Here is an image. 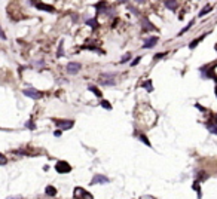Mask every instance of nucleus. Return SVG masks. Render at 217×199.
<instances>
[{"label": "nucleus", "mask_w": 217, "mask_h": 199, "mask_svg": "<svg viewBox=\"0 0 217 199\" xmlns=\"http://www.w3.org/2000/svg\"><path fill=\"white\" fill-rule=\"evenodd\" d=\"M101 106H103L104 109H107V110H112V104H109V101L107 100H101V103H100Z\"/></svg>", "instance_id": "aec40b11"}, {"label": "nucleus", "mask_w": 217, "mask_h": 199, "mask_svg": "<svg viewBox=\"0 0 217 199\" xmlns=\"http://www.w3.org/2000/svg\"><path fill=\"white\" fill-rule=\"evenodd\" d=\"M165 56V54L162 52V54H156V56H155V60H159V58H164Z\"/></svg>", "instance_id": "c85d7f7f"}, {"label": "nucleus", "mask_w": 217, "mask_h": 199, "mask_svg": "<svg viewBox=\"0 0 217 199\" xmlns=\"http://www.w3.org/2000/svg\"><path fill=\"white\" fill-rule=\"evenodd\" d=\"M193 22H195V21H190V22H189V24H187V25H186L184 28H182V31H179V34H177V36H183V34L186 33V31H187V30H189V28H190V27L193 25Z\"/></svg>", "instance_id": "2eb2a0df"}, {"label": "nucleus", "mask_w": 217, "mask_h": 199, "mask_svg": "<svg viewBox=\"0 0 217 199\" xmlns=\"http://www.w3.org/2000/svg\"><path fill=\"white\" fill-rule=\"evenodd\" d=\"M55 171H57L58 174H66V172L71 171V166L66 161H60V162H57V165H55Z\"/></svg>", "instance_id": "7ed1b4c3"}, {"label": "nucleus", "mask_w": 217, "mask_h": 199, "mask_svg": "<svg viewBox=\"0 0 217 199\" xmlns=\"http://www.w3.org/2000/svg\"><path fill=\"white\" fill-rule=\"evenodd\" d=\"M86 24H88L89 27H92V28H97V27H98V22H97V20H95V18L88 20V21H86Z\"/></svg>", "instance_id": "dca6fc26"}, {"label": "nucleus", "mask_w": 217, "mask_h": 199, "mask_svg": "<svg viewBox=\"0 0 217 199\" xmlns=\"http://www.w3.org/2000/svg\"><path fill=\"white\" fill-rule=\"evenodd\" d=\"M129 58H131V54H125V56H122V63H126V61H129Z\"/></svg>", "instance_id": "b1692460"}, {"label": "nucleus", "mask_w": 217, "mask_h": 199, "mask_svg": "<svg viewBox=\"0 0 217 199\" xmlns=\"http://www.w3.org/2000/svg\"><path fill=\"white\" fill-rule=\"evenodd\" d=\"M207 34H208V33L202 34V36H199V37H198V39H195V40H192V42H190V45H189V48H190V49H193L195 46H196V45L199 43V42H201V40H202V39H204V37H205Z\"/></svg>", "instance_id": "f8f14e48"}, {"label": "nucleus", "mask_w": 217, "mask_h": 199, "mask_svg": "<svg viewBox=\"0 0 217 199\" xmlns=\"http://www.w3.org/2000/svg\"><path fill=\"white\" fill-rule=\"evenodd\" d=\"M138 61H140V56H138V58H136V60H134V61L131 63V66H132V67H134V66H137V64H138Z\"/></svg>", "instance_id": "cd10ccee"}, {"label": "nucleus", "mask_w": 217, "mask_h": 199, "mask_svg": "<svg viewBox=\"0 0 217 199\" xmlns=\"http://www.w3.org/2000/svg\"><path fill=\"white\" fill-rule=\"evenodd\" d=\"M140 138H141V141H143V143H144V144H147L149 147H150V143H149V140L146 138V137H144V135H140Z\"/></svg>", "instance_id": "393cba45"}, {"label": "nucleus", "mask_w": 217, "mask_h": 199, "mask_svg": "<svg viewBox=\"0 0 217 199\" xmlns=\"http://www.w3.org/2000/svg\"><path fill=\"white\" fill-rule=\"evenodd\" d=\"M143 86L147 89V92H152V91H153V86H152V80H147V82H144V83H143Z\"/></svg>", "instance_id": "6ab92c4d"}, {"label": "nucleus", "mask_w": 217, "mask_h": 199, "mask_svg": "<svg viewBox=\"0 0 217 199\" xmlns=\"http://www.w3.org/2000/svg\"><path fill=\"white\" fill-rule=\"evenodd\" d=\"M192 187H193V190L198 192V199H201V190H199V181H198V180L193 183V186H192Z\"/></svg>", "instance_id": "f3484780"}, {"label": "nucleus", "mask_w": 217, "mask_h": 199, "mask_svg": "<svg viewBox=\"0 0 217 199\" xmlns=\"http://www.w3.org/2000/svg\"><path fill=\"white\" fill-rule=\"evenodd\" d=\"M207 76H208V78L216 79V80H217V64H216V66H213L210 70H208V71H207Z\"/></svg>", "instance_id": "1a4fd4ad"}, {"label": "nucleus", "mask_w": 217, "mask_h": 199, "mask_svg": "<svg viewBox=\"0 0 217 199\" xmlns=\"http://www.w3.org/2000/svg\"><path fill=\"white\" fill-rule=\"evenodd\" d=\"M213 11V8H211V6H210V5H208V6H205V8H204V9H202V11L199 12V16H204V15H205V13H208V12H211Z\"/></svg>", "instance_id": "a211bd4d"}, {"label": "nucleus", "mask_w": 217, "mask_h": 199, "mask_svg": "<svg viewBox=\"0 0 217 199\" xmlns=\"http://www.w3.org/2000/svg\"><path fill=\"white\" fill-rule=\"evenodd\" d=\"M143 25H144V28H146V27H147V28H152V30L155 28V27H153V25H152V24H150L147 20H143Z\"/></svg>", "instance_id": "4be33fe9"}, {"label": "nucleus", "mask_w": 217, "mask_h": 199, "mask_svg": "<svg viewBox=\"0 0 217 199\" xmlns=\"http://www.w3.org/2000/svg\"><path fill=\"white\" fill-rule=\"evenodd\" d=\"M164 5H165L168 9H171V11H175V9H177V2H174V0H172V2L165 0V2H164Z\"/></svg>", "instance_id": "9b49d317"}, {"label": "nucleus", "mask_w": 217, "mask_h": 199, "mask_svg": "<svg viewBox=\"0 0 217 199\" xmlns=\"http://www.w3.org/2000/svg\"><path fill=\"white\" fill-rule=\"evenodd\" d=\"M73 195H74L76 199H94V196L89 192H86L83 187H76L73 190Z\"/></svg>", "instance_id": "f257e3e1"}, {"label": "nucleus", "mask_w": 217, "mask_h": 199, "mask_svg": "<svg viewBox=\"0 0 217 199\" xmlns=\"http://www.w3.org/2000/svg\"><path fill=\"white\" fill-rule=\"evenodd\" d=\"M8 164V159H6V156L3 155V153H0V165H6Z\"/></svg>", "instance_id": "412c9836"}, {"label": "nucleus", "mask_w": 217, "mask_h": 199, "mask_svg": "<svg viewBox=\"0 0 217 199\" xmlns=\"http://www.w3.org/2000/svg\"><path fill=\"white\" fill-rule=\"evenodd\" d=\"M45 193L48 196H55V195H57V189L54 187V186H46Z\"/></svg>", "instance_id": "9d476101"}, {"label": "nucleus", "mask_w": 217, "mask_h": 199, "mask_svg": "<svg viewBox=\"0 0 217 199\" xmlns=\"http://www.w3.org/2000/svg\"><path fill=\"white\" fill-rule=\"evenodd\" d=\"M107 183H110V178L103 175V174H94V177H92L91 183H89V186H95V184H107Z\"/></svg>", "instance_id": "f03ea898"}, {"label": "nucleus", "mask_w": 217, "mask_h": 199, "mask_svg": "<svg viewBox=\"0 0 217 199\" xmlns=\"http://www.w3.org/2000/svg\"><path fill=\"white\" fill-rule=\"evenodd\" d=\"M54 135H55V137H60V135H61V131H55V132H54Z\"/></svg>", "instance_id": "c756f323"}, {"label": "nucleus", "mask_w": 217, "mask_h": 199, "mask_svg": "<svg viewBox=\"0 0 217 199\" xmlns=\"http://www.w3.org/2000/svg\"><path fill=\"white\" fill-rule=\"evenodd\" d=\"M213 123H214V125L217 126V116H214V122H213Z\"/></svg>", "instance_id": "2f4dec72"}, {"label": "nucleus", "mask_w": 217, "mask_h": 199, "mask_svg": "<svg viewBox=\"0 0 217 199\" xmlns=\"http://www.w3.org/2000/svg\"><path fill=\"white\" fill-rule=\"evenodd\" d=\"M8 199H23L21 196H12V198H8Z\"/></svg>", "instance_id": "7c9ffc66"}, {"label": "nucleus", "mask_w": 217, "mask_h": 199, "mask_svg": "<svg viewBox=\"0 0 217 199\" xmlns=\"http://www.w3.org/2000/svg\"><path fill=\"white\" fill-rule=\"evenodd\" d=\"M158 42H159V39H158L156 36H152V37H149L147 40L143 43L141 48H143V49H152V48H155V46H156Z\"/></svg>", "instance_id": "39448f33"}, {"label": "nucleus", "mask_w": 217, "mask_h": 199, "mask_svg": "<svg viewBox=\"0 0 217 199\" xmlns=\"http://www.w3.org/2000/svg\"><path fill=\"white\" fill-rule=\"evenodd\" d=\"M58 56H63V42L60 43V49H58Z\"/></svg>", "instance_id": "a878e982"}, {"label": "nucleus", "mask_w": 217, "mask_h": 199, "mask_svg": "<svg viewBox=\"0 0 217 199\" xmlns=\"http://www.w3.org/2000/svg\"><path fill=\"white\" fill-rule=\"evenodd\" d=\"M216 97H217V88H216Z\"/></svg>", "instance_id": "473e14b6"}, {"label": "nucleus", "mask_w": 217, "mask_h": 199, "mask_svg": "<svg viewBox=\"0 0 217 199\" xmlns=\"http://www.w3.org/2000/svg\"><path fill=\"white\" fill-rule=\"evenodd\" d=\"M25 125H27V128H30V129H34V125H33V122H31V121L27 122Z\"/></svg>", "instance_id": "bb28decb"}, {"label": "nucleus", "mask_w": 217, "mask_h": 199, "mask_svg": "<svg viewBox=\"0 0 217 199\" xmlns=\"http://www.w3.org/2000/svg\"><path fill=\"white\" fill-rule=\"evenodd\" d=\"M103 76L104 78H114V74H110V73H106ZM101 83H103V85H114V80H104Z\"/></svg>", "instance_id": "ddd939ff"}, {"label": "nucleus", "mask_w": 217, "mask_h": 199, "mask_svg": "<svg viewBox=\"0 0 217 199\" xmlns=\"http://www.w3.org/2000/svg\"><path fill=\"white\" fill-rule=\"evenodd\" d=\"M207 178V174L204 172V171H201L199 172V175H198V181H201V180H205Z\"/></svg>", "instance_id": "5701e85b"}, {"label": "nucleus", "mask_w": 217, "mask_h": 199, "mask_svg": "<svg viewBox=\"0 0 217 199\" xmlns=\"http://www.w3.org/2000/svg\"><path fill=\"white\" fill-rule=\"evenodd\" d=\"M80 67H82V66H80L79 63H74V61H71V63H69V64H67L66 70H67V73H70V74H76V73H79Z\"/></svg>", "instance_id": "423d86ee"}, {"label": "nucleus", "mask_w": 217, "mask_h": 199, "mask_svg": "<svg viewBox=\"0 0 217 199\" xmlns=\"http://www.w3.org/2000/svg\"><path fill=\"white\" fill-rule=\"evenodd\" d=\"M88 89H89V91H92V92H94L97 97H101V91L97 88V86H94V85H89V86H88Z\"/></svg>", "instance_id": "4468645a"}, {"label": "nucleus", "mask_w": 217, "mask_h": 199, "mask_svg": "<svg viewBox=\"0 0 217 199\" xmlns=\"http://www.w3.org/2000/svg\"><path fill=\"white\" fill-rule=\"evenodd\" d=\"M55 123H57V126H60L61 129H70V128L74 125L73 121H55Z\"/></svg>", "instance_id": "0eeeda50"}, {"label": "nucleus", "mask_w": 217, "mask_h": 199, "mask_svg": "<svg viewBox=\"0 0 217 199\" xmlns=\"http://www.w3.org/2000/svg\"><path fill=\"white\" fill-rule=\"evenodd\" d=\"M34 6L40 11H46V12H55V9L51 6V5H45V3H34Z\"/></svg>", "instance_id": "6e6552de"}, {"label": "nucleus", "mask_w": 217, "mask_h": 199, "mask_svg": "<svg viewBox=\"0 0 217 199\" xmlns=\"http://www.w3.org/2000/svg\"><path fill=\"white\" fill-rule=\"evenodd\" d=\"M23 92H24V95H27V97H30V98H33V100L42 98V92H39V91H36V89H33V88L24 89Z\"/></svg>", "instance_id": "20e7f679"}]
</instances>
